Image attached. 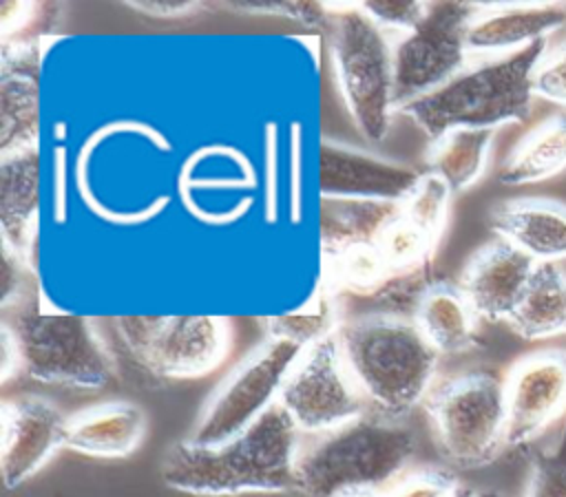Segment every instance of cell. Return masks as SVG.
<instances>
[{"label": "cell", "mask_w": 566, "mask_h": 497, "mask_svg": "<svg viewBox=\"0 0 566 497\" xmlns=\"http://www.w3.org/2000/svg\"><path fill=\"white\" fill-rule=\"evenodd\" d=\"M298 446V429L276 402L223 444H172L159 475L175 490L206 497L296 490Z\"/></svg>", "instance_id": "6da1fadb"}, {"label": "cell", "mask_w": 566, "mask_h": 497, "mask_svg": "<svg viewBox=\"0 0 566 497\" xmlns=\"http://www.w3.org/2000/svg\"><path fill=\"white\" fill-rule=\"evenodd\" d=\"M548 53V40L506 55L467 64L440 88L422 95L398 113L411 117L433 141L455 128L497 130L526 121L533 106V75Z\"/></svg>", "instance_id": "7a4b0ae2"}, {"label": "cell", "mask_w": 566, "mask_h": 497, "mask_svg": "<svg viewBox=\"0 0 566 497\" xmlns=\"http://www.w3.org/2000/svg\"><path fill=\"white\" fill-rule=\"evenodd\" d=\"M336 340L374 413L400 420L429 395L440 353L416 320L380 311L363 314L343 322Z\"/></svg>", "instance_id": "3957f363"}, {"label": "cell", "mask_w": 566, "mask_h": 497, "mask_svg": "<svg viewBox=\"0 0 566 497\" xmlns=\"http://www.w3.org/2000/svg\"><path fill=\"white\" fill-rule=\"evenodd\" d=\"M416 453V433L400 420L360 415L298 446L296 490L305 497L378 493L394 486Z\"/></svg>", "instance_id": "277c9868"}, {"label": "cell", "mask_w": 566, "mask_h": 497, "mask_svg": "<svg viewBox=\"0 0 566 497\" xmlns=\"http://www.w3.org/2000/svg\"><path fill=\"white\" fill-rule=\"evenodd\" d=\"M325 33L352 121L367 141H382L396 110L394 46L360 7H329Z\"/></svg>", "instance_id": "5b68a950"}, {"label": "cell", "mask_w": 566, "mask_h": 497, "mask_svg": "<svg viewBox=\"0 0 566 497\" xmlns=\"http://www.w3.org/2000/svg\"><path fill=\"white\" fill-rule=\"evenodd\" d=\"M7 327L15 340L18 367L27 378L75 389H102L111 382L113 358L84 316L24 307Z\"/></svg>", "instance_id": "8992f818"}, {"label": "cell", "mask_w": 566, "mask_h": 497, "mask_svg": "<svg viewBox=\"0 0 566 497\" xmlns=\"http://www.w3.org/2000/svg\"><path fill=\"white\" fill-rule=\"evenodd\" d=\"M424 409L440 453L460 468L489 464L506 444L504 380L467 371L429 391Z\"/></svg>", "instance_id": "52a82bcc"}, {"label": "cell", "mask_w": 566, "mask_h": 497, "mask_svg": "<svg viewBox=\"0 0 566 497\" xmlns=\"http://www.w3.org/2000/svg\"><path fill=\"white\" fill-rule=\"evenodd\" d=\"M122 345L157 378H199L228 353L230 331L217 316H119Z\"/></svg>", "instance_id": "ba28073f"}, {"label": "cell", "mask_w": 566, "mask_h": 497, "mask_svg": "<svg viewBox=\"0 0 566 497\" xmlns=\"http://www.w3.org/2000/svg\"><path fill=\"white\" fill-rule=\"evenodd\" d=\"M475 11L467 2H427L422 20L394 46L396 110L440 88L467 66V33Z\"/></svg>", "instance_id": "9c48e42d"}, {"label": "cell", "mask_w": 566, "mask_h": 497, "mask_svg": "<svg viewBox=\"0 0 566 497\" xmlns=\"http://www.w3.org/2000/svg\"><path fill=\"white\" fill-rule=\"evenodd\" d=\"M301 353L303 347L287 340L270 338L263 342L214 391L188 440L214 446L252 426L279 402L281 387Z\"/></svg>", "instance_id": "30bf717a"}, {"label": "cell", "mask_w": 566, "mask_h": 497, "mask_svg": "<svg viewBox=\"0 0 566 497\" xmlns=\"http://www.w3.org/2000/svg\"><path fill=\"white\" fill-rule=\"evenodd\" d=\"M279 404L307 433H323L367 413V400L343 360L336 334L303 349L281 387Z\"/></svg>", "instance_id": "8fae6325"}, {"label": "cell", "mask_w": 566, "mask_h": 497, "mask_svg": "<svg viewBox=\"0 0 566 497\" xmlns=\"http://www.w3.org/2000/svg\"><path fill=\"white\" fill-rule=\"evenodd\" d=\"M506 446L539 435L566 413V351H537L513 364L504 378Z\"/></svg>", "instance_id": "7c38bea8"}, {"label": "cell", "mask_w": 566, "mask_h": 497, "mask_svg": "<svg viewBox=\"0 0 566 497\" xmlns=\"http://www.w3.org/2000/svg\"><path fill=\"white\" fill-rule=\"evenodd\" d=\"M69 417L49 400L24 395L2 404L0 473L7 488L33 477L62 446Z\"/></svg>", "instance_id": "4fadbf2b"}, {"label": "cell", "mask_w": 566, "mask_h": 497, "mask_svg": "<svg viewBox=\"0 0 566 497\" xmlns=\"http://www.w3.org/2000/svg\"><path fill=\"white\" fill-rule=\"evenodd\" d=\"M535 267L537 261L526 252L495 236L469 258L458 287L478 318L509 322L531 285Z\"/></svg>", "instance_id": "5bb4252c"}, {"label": "cell", "mask_w": 566, "mask_h": 497, "mask_svg": "<svg viewBox=\"0 0 566 497\" xmlns=\"http://www.w3.org/2000/svg\"><path fill=\"white\" fill-rule=\"evenodd\" d=\"M420 175L398 161L382 159L343 144L323 141L318 150L321 197L402 201Z\"/></svg>", "instance_id": "9a60e30c"}, {"label": "cell", "mask_w": 566, "mask_h": 497, "mask_svg": "<svg viewBox=\"0 0 566 497\" xmlns=\"http://www.w3.org/2000/svg\"><path fill=\"white\" fill-rule=\"evenodd\" d=\"M38 44L4 42L0 66V152L38 148Z\"/></svg>", "instance_id": "2e32d148"}, {"label": "cell", "mask_w": 566, "mask_h": 497, "mask_svg": "<svg viewBox=\"0 0 566 497\" xmlns=\"http://www.w3.org/2000/svg\"><path fill=\"white\" fill-rule=\"evenodd\" d=\"M566 27V4L528 2L478 9L467 33L469 53L506 55L548 40Z\"/></svg>", "instance_id": "e0dca14e"}, {"label": "cell", "mask_w": 566, "mask_h": 497, "mask_svg": "<svg viewBox=\"0 0 566 497\" xmlns=\"http://www.w3.org/2000/svg\"><path fill=\"white\" fill-rule=\"evenodd\" d=\"M402 201L321 197L318 239L327 256L376 247L382 234L400 219Z\"/></svg>", "instance_id": "ac0fdd59"}, {"label": "cell", "mask_w": 566, "mask_h": 497, "mask_svg": "<svg viewBox=\"0 0 566 497\" xmlns=\"http://www.w3.org/2000/svg\"><path fill=\"white\" fill-rule=\"evenodd\" d=\"M491 230L537 263L566 258V205L548 199H515L491 210Z\"/></svg>", "instance_id": "d6986e66"}, {"label": "cell", "mask_w": 566, "mask_h": 497, "mask_svg": "<svg viewBox=\"0 0 566 497\" xmlns=\"http://www.w3.org/2000/svg\"><path fill=\"white\" fill-rule=\"evenodd\" d=\"M146 433V415L133 402H106L69 417L66 448L91 457H126Z\"/></svg>", "instance_id": "ffe728a7"}, {"label": "cell", "mask_w": 566, "mask_h": 497, "mask_svg": "<svg viewBox=\"0 0 566 497\" xmlns=\"http://www.w3.org/2000/svg\"><path fill=\"white\" fill-rule=\"evenodd\" d=\"M40 205L38 148L11 152L0 163V228L2 243L22 258L29 252Z\"/></svg>", "instance_id": "44dd1931"}, {"label": "cell", "mask_w": 566, "mask_h": 497, "mask_svg": "<svg viewBox=\"0 0 566 497\" xmlns=\"http://www.w3.org/2000/svg\"><path fill=\"white\" fill-rule=\"evenodd\" d=\"M566 170V108L535 126L497 170L502 186H528Z\"/></svg>", "instance_id": "7402d4cb"}, {"label": "cell", "mask_w": 566, "mask_h": 497, "mask_svg": "<svg viewBox=\"0 0 566 497\" xmlns=\"http://www.w3.org/2000/svg\"><path fill=\"white\" fill-rule=\"evenodd\" d=\"M418 329L438 353H460L475 342V311L458 285L438 281L413 316Z\"/></svg>", "instance_id": "603a6c76"}, {"label": "cell", "mask_w": 566, "mask_h": 497, "mask_svg": "<svg viewBox=\"0 0 566 497\" xmlns=\"http://www.w3.org/2000/svg\"><path fill=\"white\" fill-rule=\"evenodd\" d=\"M509 325L517 336L528 340L566 331V272L557 263H537L531 285Z\"/></svg>", "instance_id": "cb8c5ba5"}, {"label": "cell", "mask_w": 566, "mask_h": 497, "mask_svg": "<svg viewBox=\"0 0 566 497\" xmlns=\"http://www.w3.org/2000/svg\"><path fill=\"white\" fill-rule=\"evenodd\" d=\"M495 130L455 128L436 139L429 152L431 172L438 175L453 192L478 183L484 175Z\"/></svg>", "instance_id": "d4e9b609"}, {"label": "cell", "mask_w": 566, "mask_h": 497, "mask_svg": "<svg viewBox=\"0 0 566 497\" xmlns=\"http://www.w3.org/2000/svg\"><path fill=\"white\" fill-rule=\"evenodd\" d=\"M336 322H338V305H334V300L325 292H321L301 311L270 316L265 320V329L270 338L287 340L305 349L327 336H334L340 327Z\"/></svg>", "instance_id": "484cf974"}, {"label": "cell", "mask_w": 566, "mask_h": 497, "mask_svg": "<svg viewBox=\"0 0 566 497\" xmlns=\"http://www.w3.org/2000/svg\"><path fill=\"white\" fill-rule=\"evenodd\" d=\"M438 281L431 276V258L405 267L391 269L385 281L369 294V298L380 307V314H391L400 318H411L418 311L420 300Z\"/></svg>", "instance_id": "4316f807"}, {"label": "cell", "mask_w": 566, "mask_h": 497, "mask_svg": "<svg viewBox=\"0 0 566 497\" xmlns=\"http://www.w3.org/2000/svg\"><path fill=\"white\" fill-rule=\"evenodd\" d=\"M453 190L431 170L420 175L411 192L402 199V219L436 241L447 223Z\"/></svg>", "instance_id": "83f0119b"}, {"label": "cell", "mask_w": 566, "mask_h": 497, "mask_svg": "<svg viewBox=\"0 0 566 497\" xmlns=\"http://www.w3.org/2000/svg\"><path fill=\"white\" fill-rule=\"evenodd\" d=\"M433 243L436 241H431L400 214V219L382 234L376 247L389 269H405L429 261Z\"/></svg>", "instance_id": "f1b7e54d"}, {"label": "cell", "mask_w": 566, "mask_h": 497, "mask_svg": "<svg viewBox=\"0 0 566 497\" xmlns=\"http://www.w3.org/2000/svg\"><path fill=\"white\" fill-rule=\"evenodd\" d=\"M528 497H566V431L559 446L535 455Z\"/></svg>", "instance_id": "f546056e"}, {"label": "cell", "mask_w": 566, "mask_h": 497, "mask_svg": "<svg viewBox=\"0 0 566 497\" xmlns=\"http://www.w3.org/2000/svg\"><path fill=\"white\" fill-rule=\"evenodd\" d=\"M234 11L248 13H268V15H285L301 24L325 31L329 20V7L323 2H292V0H248V2H228Z\"/></svg>", "instance_id": "4dcf8cb0"}, {"label": "cell", "mask_w": 566, "mask_h": 497, "mask_svg": "<svg viewBox=\"0 0 566 497\" xmlns=\"http://www.w3.org/2000/svg\"><path fill=\"white\" fill-rule=\"evenodd\" d=\"M360 9L382 29L411 31L424 15L427 4L416 0H369L360 2Z\"/></svg>", "instance_id": "1f68e13d"}, {"label": "cell", "mask_w": 566, "mask_h": 497, "mask_svg": "<svg viewBox=\"0 0 566 497\" xmlns=\"http://www.w3.org/2000/svg\"><path fill=\"white\" fill-rule=\"evenodd\" d=\"M455 486L458 482L447 470L427 468L396 482L382 497H451Z\"/></svg>", "instance_id": "d6a6232c"}, {"label": "cell", "mask_w": 566, "mask_h": 497, "mask_svg": "<svg viewBox=\"0 0 566 497\" xmlns=\"http://www.w3.org/2000/svg\"><path fill=\"white\" fill-rule=\"evenodd\" d=\"M533 91L566 108V42L557 51L544 55L533 75Z\"/></svg>", "instance_id": "836d02e7"}, {"label": "cell", "mask_w": 566, "mask_h": 497, "mask_svg": "<svg viewBox=\"0 0 566 497\" xmlns=\"http://www.w3.org/2000/svg\"><path fill=\"white\" fill-rule=\"evenodd\" d=\"M24 258L20 254H15L9 245L2 243V281H0V298H2V307H9L13 298L20 296L22 285H24Z\"/></svg>", "instance_id": "e575fe53"}, {"label": "cell", "mask_w": 566, "mask_h": 497, "mask_svg": "<svg viewBox=\"0 0 566 497\" xmlns=\"http://www.w3.org/2000/svg\"><path fill=\"white\" fill-rule=\"evenodd\" d=\"M128 4L150 18H179L197 9V2H190V0H142V2H128Z\"/></svg>", "instance_id": "d590c367"}, {"label": "cell", "mask_w": 566, "mask_h": 497, "mask_svg": "<svg viewBox=\"0 0 566 497\" xmlns=\"http://www.w3.org/2000/svg\"><path fill=\"white\" fill-rule=\"evenodd\" d=\"M0 347H2V380H7L13 371H20L18 367V349H15V340H13V334L7 325H2V340H0Z\"/></svg>", "instance_id": "8d00e7d4"}, {"label": "cell", "mask_w": 566, "mask_h": 497, "mask_svg": "<svg viewBox=\"0 0 566 497\" xmlns=\"http://www.w3.org/2000/svg\"><path fill=\"white\" fill-rule=\"evenodd\" d=\"M451 497H482V493H475L473 488L458 484V486H455V490L451 493Z\"/></svg>", "instance_id": "74e56055"}, {"label": "cell", "mask_w": 566, "mask_h": 497, "mask_svg": "<svg viewBox=\"0 0 566 497\" xmlns=\"http://www.w3.org/2000/svg\"><path fill=\"white\" fill-rule=\"evenodd\" d=\"M385 490H378V493H352V495H343V497H382Z\"/></svg>", "instance_id": "f35d334b"}, {"label": "cell", "mask_w": 566, "mask_h": 497, "mask_svg": "<svg viewBox=\"0 0 566 497\" xmlns=\"http://www.w3.org/2000/svg\"><path fill=\"white\" fill-rule=\"evenodd\" d=\"M482 497H504V495H500V493H482Z\"/></svg>", "instance_id": "ab89813d"}]
</instances>
